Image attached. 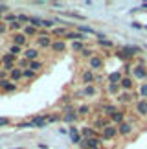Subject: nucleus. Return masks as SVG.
I'll return each mask as SVG.
<instances>
[{"mask_svg":"<svg viewBox=\"0 0 147 149\" xmlns=\"http://www.w3.org/2000/svg\"><path fill=\"white\" fill-rule=\"evenodd\" d=\"M118 133H120L121 136H129L132 133V123H129V122H123L121 125H118Z\"/></svg>","mask_w":147,"mask_h":149,"instance_id":"obj_6","label":"nucleus"},{"mask_svg":"<svg viewBox=\"0 0 147 149\" xmlns=\"http://www.w3.org/2000/svg\"><path fill=\"white\" fill-rule=\"evenodd\" d=\"M81 55H83V57H88V59H92V57H94V50H90V48H85V50L81 52Z\"/></svg>","mask_w":147,"mask_h":149,"instance_id":"obj_30","label":"nucleus"},{"mask_svg":"<svg viewBox=\"0 0 147 149\" xmlns=\"http://www.w3.org/2000/svg\"><path fill=\"white\" fill-rule=\"evenodd\" d=\"M24 31H26V35H35V33H37V30H35V26H28V28H26Z\"/></svg>","mask_w":147,"mask_h":149,"instance_id":"obj_37","label":"nucleus"},{"mask_svg":"<svg viewBox=\"0 0 147 149\" xmlns=\"http://www.w3.org/2000/svg\"><path fill=\"white\" fill-rule=\"evenodd\" d=\"M131 65H129V63H125V66H123V70H125V74H129V72H131Z\"/></svg>","mask_w":147,"mask_h":149,"instance_id":"obj_41","label":"nucleus"},{"mask_svg":"<svg viewBox=\"0 0 147 149\" xmlns=\"http://www.w3.org/2000/svg\"><path fill=\"white\" fill-rule=\"evenodd\" d=\"M83 134L87 136V138H94V134H96V133H94V129H88V127H85V129H83Z\"/></svg>","mask_w":147,"mask_h":149,"instance_id":"obj_32","label":"nucleus"},{"mask_svg":"<svg viewBox=\"0 0 147 149\" xmlns=\"http://www.w3.org/2000/svg\"><path fill=\"white\" fill-rule=\"evenodd\" d=\"M101 46H105V48H112L114 44H112V41H109V39H105V37H99V41H98Z\"/></svg>","mask_w":147,"mask_h":149,"instance_id":"obj_27","label":"nucleus"},{"mask_svg":"<svg viewBox=\"0 0 147 149\" xmlns=\"http://www.w3.org/2000/svg\"><path fill=\"white\" fill-rule=\"evenodd\" d=\"M20 52V46H17V44H13V46L9 48V54H13V55H17Z\"/></svg>","mask_w":147,"mask_h":149,"instance_id":"obj_38","label":"nucleus"},{"mask_svg":"<svg viewBox=\"0 0 147 149\" xmlns=\"http://www.w3.org/2000/svg\"><path fill=\"white\" fill-rule=\"evenodd\" d=\"M52 48L55 50V52H64V41H55V42H52Z\"/></svg>","mask_w":147,"mask_h":149,"instance_id":"obj_22","label":"nucleus"},{"mask_svg":"<svg viewBox=\"0 0 147 149\" xmlns=\"http://www.w3.org/2000/svg\"><path fill=\"white\" fill-rule=\"evenodd\" d=\"M96 81V76H94V72L92 70H85L83 72V83H87V85H92Z\"/></svg>","mask_w":147,"mask_h":149,"instance_id":"obj_12","label":"nucleus"},{"mask_svg":"<svg viewBox=\"0 0 147 149\" xmlns=\"http://www.w3.org/2000/svg\"><path fill=\"white\" fill-rule=\"evenodd\" d=\"M138 100H142L138 92H121V94H118V101L120 103H131V101H138Z\"/></svg>","mask_w":147,"mask_h":149,"instance_id":"obj_3","label":"nucleus"},{"mask_svg":"<svg viewBox=\"0 0 147 149\" xmlns=\"http://www.w3.org/2000/svg\"><path fill=\"white\" fill-rule=\"evenodd\" d=\"M77 30H79V31H81V33H83V35H85V33H92V35H94V33H96V31L92 30V28H88V26H81V24H79V26H77Z\"/></svg>","mask_w":147,"mask_h":149,"instance_id":"obj_28","label":"nucleus"},{"mask_svg":"<svg viewBox=\"0 0 147 149\" xmlns=\"http://www.w3.org/2000/svg\"><path fill=\"white\" fill-rule=\"evenodd\" d=\"M140 52H142L140 46H123L121 50H118V57L123 59V61H127V59H131L132 55H138Z\"/></svg>","mask_w":147,"mask_h":149,"instance_id":"obj_1","label":"nucleus"},{"mask_svg":"<svg viewBox=\"0 0 147 149\" xmlns=\"http://www.w3.org/2000/svg\"><path fill=\"white\" fill-rule=\"evenodd\" d=\"M134 109H136L138 116H147V100H138L136 105H134Z\"/></svg>","mask_w":147,"mask_h":149,"instance_id":"obj_5","label":"nucleus"},{"mask_svg":"<svg viewBox=\"0 0 147 149\" xmlns=\"http://www.w3.org/2000/svg\"><path fill=\"white\" fill-rule=\"evenodd\" d=\"M66 39H72L74 42L76 41H79V42H83V41H87V37L83 35V33H77V31H70L68 35H66Z\"/></svg>","mask_w":147,"mask_h":149,"instance_id":"obj_14","label":"nucleus"},{"mask_svg":"<svg viewBox=\"0 0 147 149\" xmlns=\"http://www.w3.org/2000/svg\"><path fill=\"white\" fill-rule=\"evenodd\" d=\"M132 76L136 79H145L147 77V66L144 65V61L140 59L136 66H132Z\"/></svg>","mask_w":147,"mask_h":149,"instance_id":"obj_2","label":"nucleus"},{"mask_svg":"<svg viewBox=\"0 0 147 149\" xmlns=\"http://www.w3.org/2000/svg\"><path fill=\"white\" fill-rule=\"evenodd\" d=\"M13 41L17 46H22V44H26V35H22V33H17V35H13Z\"/></svg>","mask_w":147,"mask_h":149,"instance_id":"obj_20","label":"nucleus"},{"mask_svg":"<svg viewBox=\"0 0 147 149\" xmlns=\"http://www.w3.org/2000/svg\"><path fill=\"white\" fill-rule=\"evenodd\" d=\"M2 31H6V26H4V24H0V33H2Z\"/></svg>","mask_w":147,"mask_h":149,"instance_id":"obj_44","label":"nucleus"},{"mask_svg":"<svg viewBox=\"0 0 147 149\" xmlns=\"http://www.w3.org/2000/svg\"><path fill=\"white\" fill-rule=\"evenodd\" d=\"M41 68H42V63H41V61H31V63H30V70L39 72Z\"/></svg>","mask_w":147,"mask_h":149,"instance_id":"obj_23","label":"nucleus"},{"mask_svg":"<svg viewBox=\"0 0 147 149\" xmlns=\"http://www.w3.org/2000/svg\"><path fill=\"white\" fill-rule=\"evenodd\" d=\"M11 77H13V79H19V77H22V72L19 70V68H15V70H11Z\"/></svg>","mask_w":147,"mask_h":149,"instance_id":"obj_35","label":"nucleus"},{"mask_svg":"<svg viewBox=\"0 0 147 149\" xmlns=\"http://www.w3.org/2000/svg\"><path fill=\"white\" fill-rule=\"evenodd\" d=\"M121 87H120V85H114V83H109V92L110 94H116L118 92V90H120Z\"/></svg>","mask_w":147,"mask_h":149,"instance_id":"obj_31","label":"nucleus"},{"mask_svg":"<svg viewBox=\"0 0 147 149\" xmlns=\"http://www.w3.org/2000/svg\"><path fill=\"white\" fill-rule=\"evenodd\" d=\"M24 55H26V59H30V61H35V59H37V55H39V52H37L35 48H28V50L24 52Z\"/></svg>","mask_w":147,"mask_h":149,"instance_id":"obj_18","label":"nucleus"},{"mask_svg":"<svg viewBox=\"0 0 147 149\" xmlns=\"http://www.w3.org/2000/svg\"><path fill=\"white\" fill-rule=\"evenodd\" d=\"M140 98H142V100H147V83H142V85H140Z\"/></svg>","mask_w":147,"mask_h":149,"instance_id":"obj_26","label":"nucleus"},{"mask_svg":"<svg viewBox=\"0 0 147 149\" xmlns=\"http://www.w3.org/2000/svg\"><path fill=\"white\" fill-rule=\"evenodd\" d=\"M101 111H103L105 114H109V116H112L114 112H118V109L114 105H103V107H101Z\"/></svg>","mask_w":147,"mask_h":149,"instance_id":"obj_21","label":"nucleus"},{"mask_svg":"<svg viewBox=\"0 0 147 149\" xmlns=\"http://www.w3.org/2000/svg\"><path fill=\"white\" fill-rule=\"evenodd\" d=\"M0 87H4V90H8V92H11V90H15V88H17L15 85H11V83H8V81H4V79H0Z\"/></svg>","mask_w":147,"mask_h":149,"instance_id":"obj_24","label":"nucleus"},{"mask_svg":"<svg viewBox=\"0 0 147 149\" xmlns=\"http://www.w3.org/2000/svg\"><path fill=\"white\" fill-rule=\"evenodd\" d=\"M110 120H112V122H114V123L121 125L123 122H125V112H123V111H118V112H114V114H112V116H110Z\"/></svg>","mask_w":147,"mask_h":149,"instance_id":"obj_11","label":"nucleus"},{"mask_svg":"<svg viewBox=\"0 0 147 149\" xmlns=\"http://www.w3.org/2000/svg\"><path fill=\"white\" fill-rule=\"evenodd\" d=\"M70 134H72V142H74V144H81V136H79L77 129L74 127V125L70 127Z\"/></svg>","mask_w":147,"mask_h":149,"instance_id":"obj_19","label":"nucleus"},{"mask_svg":"<svg viewBox=\"0 0 147 149\" xmlns=\"http://www.w3.org/2000/svg\"><path fill=\"white\" fill-rule=\"evenodd\" d=\"M15 59H17V55H13V54H8V55L2 57V63L6 65V70H11V68H13Z\"/></svg>","mask_w":147,"mask_h":149,"instance_id":"obj_9","label":"nucleus"},{"mask_svg":"<svg viewBox=\"0 0 147 149\" xmlns=\"http://www.w3.org/2000/svg\"><path fill=\"white\" fill-rule=\"evenodd\" d=\"M98 144H99L98 138H87V140L81 142V146H83L85 149H96V147H98Z\"/></svg>","mask_w":147,"mask_h":149,"instance_id":"obj_10","label":"nucleus"},{"mask_svg":"<svg viewBox=\"0 0 147 149\" xmlns=\"http://www.w3.org/2000/svg\"><path fill=\"white\" fill-rule=\"evenodd\" d=\"M88 65H90V68H92V70H101V68H103V59H101V57H98V55H94L92 59L88 61Z\"/></svg>","mask_w":147,"mask_h":149,"instance_id":"obj_8","label":"nucleus"},{"mask_svg":"<svg viewBox=\"0 0 147 149\" xmlns=\"http://www.w3.org/2000/svg\"><path fill=\"white\" fill-rule=\"evenodd\" d=\"M131 26H132V28H136V30H140V28H142V26H140V24H138V22H132V24H131Z\"/></svg>","mask_w":147,"mask_h":149,"instance_id":"obj_43","label":"nucleus"},{"mask_svg":"<svg viewBox=\"0 0 147 149\" xmlns=\"http://www.w3.org/2000/svg\"><path fill=\"white\" fill-rule=\"evenodd\" d=\"M37 42H39V46L41 48H48V46H52V39H50L48 35H41L37 39Z\"/></svg>","mask_w":147,"mask_h":149,"instance_id":"obj_13","label":"nucleus"},{"mask_svg":"<svg viewBox=\"0 0 147 149\" xmlns=\"http://www.w3.org/2000/svg\"><path fill=\"white\" fill-rule=\"evenodd\" d=\"M116 134H118V127H114V125H109V127L103 129V138L105 140H112Z\"/></svg>","mask_w":147,"mask_h":149,"instance_id":"obj_7","label":"nucleus"},{"mask_svg":"<svg viewBox=\"0 0 147 149\" xmlns=\"http://www.w3.org/2000/svg\"><path fill=\"white\" fill-rule=\"evenodd\" d=\"M120 87H121V90H123V92H131V90H132V87H134V81H132V77H129V76H123L121 83H120Z\"/></svg>","mask_w":147,"mask_h":149,"instance_id":"obj_4","label":"nucleus"},{"mask_svg":"<svg viewBox=\"0 0 147 149\" xmlns=\"http://www.w3.org/2000/svg\"><path fill=\"white\" fill-rule=\"evenodd\" d=\"M121 79H123V76H121V72H112L110 76H109V83L120 85V83H121Z\"/></svg>","mask_w":147,"mask_h":149,"instance_id":"obj_15","label":"nucleus"},{"mask_svg":"<svg viewBox=\"0 0 147 149\" xmlns=\"http://www.w3.org/2000/svg\"><path fill=\"white\" fill-rule=\"evenodd\" d=\"M9 28H11V30H19V28H20V24H19V22H11V24H9Z\"/></svg>","mask_w":147,"mask_h":149,"instance_id":"obj_40","label":"nucleus"},{"mask_svg":"<svg viewBox=\"0 0 147 149\" xmlns=\"http://www.w3.org/2000/svg\"><path fill=\"white\" fill-rule=\"evenodd\" d=\"M53 33H55V35H68V31H66V28H55V30H53Z\"/></svg>","mask_w":147,"mask_h":149,"instance_id":"obj_33","label":"nucleus"},{"mask_svg":"<svg viewBox=\"0 0 147 149\" xmlns=\"http://www.w3.org/2000/svg\"><path fill=\"white\" fill-rule=\"evenodd\" d=\"M88 112H90V107H88V105L79 107V111H77V114H81V116H85V114H88Z\"/></svg>","mask_w":147,"mask_h":149,"instance_id":"obj_34","label":"nucleus"},{"mask_svg":"<svg viewBox=\"0 0 147 149\" xmlns=\"http://www.w3.org/2000/svg\"><path fill=\"white\" fill-rule=\"evenodd\" d=\"M77 116H79V114H77L76 111H72V109H68V112L64 114V122L72 123V122H76V120H77Z\"/></svg>","mask_w":147,"mask_h":149,"instance_id":"obj_16","label":"nucleus"},{"mask_svg":"<svg viewBox=\"0 0 147 149\" xmlns=\"http://www.w3.org/2000/svg\"><path fill=\"white\" fill-rule=\"evenodd\" d=\"M22 76L28 77V79H33V77H35V72H33V70H24V72H22Z\"/></svg>","mask_w":147,"mask_h":149,"instance_id":"obj_36","label":"nucleus"},{"mask_svg":"<svg viewBox=\"0 0 147 149\" xmlns=\"http://www.w3.org/2000/svg\"><path fill=\"white\" fill-rule=\"evenodd\" d=\"M83 94L85 96H96V87L94 85H87V88L83 90Z\"/></svg>","mask_w":147,"mask_h":149,"instance_id":"obj_25","label":"nucleus"},{"mask_svg":"<svg viewBox=\"0 0 147 149\" xmlns=\"http://www.w3.org/2000/svg\"><path fill=\"white\" fill-rule=\"evenodd\" d=\"M8 123H9L8 118H0V125H8Z\"/></svg>","mask_w":147,"mask_h":149,"instance_id":"obj_42","label":"nucleus"},{"mask_svg":"<svg viewBox=\"0 0 147 149\" xmlns=\"http://www.w3.org/2000/svg\"><path fill=\"white\" fill-rule=\"evenodd\" d=\"M17 20H22V22H30V17H26V15H19V17H17Z\"/></svg>","mask_w":147,"mask_h":149,"instance_id":"obj_39","label":"nucleus"},{"mask_svg":"<svg viewBox=\"0 0 147 149\" xmlns=\"http://www.w3.org/2000/svg\"><path fill=\"white\" fill-rule=\"evenodd\" d=\"M72 50H74V52H83V50H85V46H83V42L76 41V42L72 44Z\"/></svg>","mask_w":147,"mask_h":149,"instance_id":"obj_29","label":"nucleus"},{"mask_svg":"<svg viewBox=\"0 0 147 149\" xmlns=\"http://www.w3.org/2000/svg\"><path fill=\"white\" fill-rule=\"evenodd\" d=\"M31 125H33V127H44V125H46V118H44V116L33 118L31 120Z\"/></svg>","mask_w":147,"mask_h":149,"instance_id":"obj_17","label":"nucleus"}]
</instances>
